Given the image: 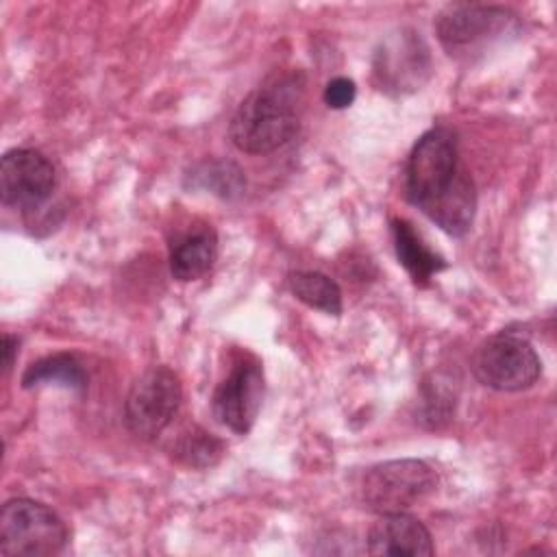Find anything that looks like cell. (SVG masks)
Returning <instances> with one entry per match:
<instances>
[{"mask_svg": "<svg viewBox=\"0 0 557 557\" xmlns=\"http://www.w3.org/2000/svg\"><path fill=\"white\" fill-rule=\"evenodd\" d=\"M263 370L255 359H239L213 392V416L244 435L252 429L263 400Z\"/></svg>", "mask_w": 557, "mask_h": 557, "instance_id": "cell-8", "label": "cell"}, {"mask_svg": "<svg viewBox=\"0 0 557 557\" xmlns=\"http://www.w3.org/2000/svg\"><path fill=\"white\" fill-rule=\"evenodd\" d=\"M429 74L431 54L416 30H400L387 37L374 54V78L383 91L405 94L420 89Z\"/></svg>", "mask_w": 557, "mask_h": 557, "instance_id": "cell-7", "label": "cell"}, {"mask_svg": "<svg viewBox=\"0 0 557 557\" xmlns=\"http://www.w3.org/2000/svg\"><path fill=\"white\" fill-rule=\"evenodd\" d=\"M54 189V168L30 148L9 150L0 161V196L2 202L17 209L41 207Z\"/></svg>", "mask_w": 557, "mask_h": 557, "instance_id": "cell-9", "label": "cell"}, {"mask_svg": "<svg viewBox=\"0 0 557 557\" xmlns=\"http://www.w3.org/2000/svg\"><path fill=\"white\" fill-rule=\"evenodd\" d=\"M355 96H357V87L346 76H337V78L329 81L324 87V94H322L329 109H346L352 104Z\"/></svg>", "mask_w": 557, "mask_h": 557, "instance_id": "cell-18", "label": "cell"}, {"mask_svg": "<svg viewBox=\"0 0 557 557\" xmlns=\"http://www.w3.org/2000/svg\"><path fill=\"white\" fill-rule=\"evenodd\" d=\"M183 400L181 381L168 366L144 370L131 385L124 403V420L133 435L154 440L172 422Z\"/></svg>", "mask_w": 557, "mask_h": 557, "instance_id": "cell-5", "label": "cell"}, {"mask_svg": "<svg viewBox=\"0 0 557 557\" xmlns=\"http://www.w3.org/2000/svg\"><path fill=\"white\" fill-rule=\"evenodd\" d=\"M198 181L202 187H209L213 194L222 198L237 196L244 187V174L235 163L228 161H213V163H202L200 170L196 172Z\"/></svg>", "mask_w": 557, "mask_h": 557, "instance_id": "cell-17", "label": "cell"}, {"mask_svg": "<svg viewBox=\"0 0 557 557\" xmlns=\"http://www.w3.org/2000/svg\"><path fill=\"white\" fill-rule=\"evenodd\" d=\"M392 237L398 263L409 272L416 285H426L437 272L446 268V261L431 250L411 222L403 218L392 220Z\"/></svg>", "mask_w": 557, "mask_h": 557, "instance_id": "cell-13", "label": "cell"}, {"mask_svg": "<svg viewBox=\"0 0 557 557\" xmlns=\"http://www.w3.org/2000/svg\"><path fill=\"white\" fill-rule=\"evenodd\" d=\"M172 453L185 466L207 468L220 459V455L224 453V444L213 433H207L200 426H191L189 431L181 433Z\"/></svg>", "mask_w": 557, "mask_h": 557, "instance_id": "cell-16", "label": "cell"}, {"mask_svg": "<svg viewBox=\"0 0 557 557\" xmlns=\"http://www.w3.org/2000/svg\"><path fill=\"white\" fill-rule=\"evenodd\" d=\"M15 350H17V339L11 337L9 333H4V335H2V368H4V372L11 370Z\"/></svg>", "mask_w": 557, "mask_h": 557, "instance_id": "cell-19", "label": "cell"}, {"mask_svg": "<svg viewBox=\"0 0 557 557\" xmlns=\"http://www.w3.org/2000/svg\"><path fill=\"white\" fill-rule=\"evenodd\" d=\"M433 540L426 527L409 516L381 513V518L368 531V553L387 557H429L433 555Z\"/></svg>", "mask_w": 557, "mask_h": 557, "instance_id": "cell-11", "label": "cell"}, {"mask_svg": "<svg viewBox=\"0 0 557 557\" xmlns=\"http://www.w3.org/2000/svg\"><path fill=\"white\" fill-rule=\"evenodd\" d=\"M405 194L453 237H461L472 226L476 191L448 128H431L416 141L405 168Z\"/></svg>", "mask_w": 557, "mask_h": 557, "instance_id": "cell-1", "label": "cell"}, {"mask_svg": "<svg viewBox=\"0 0 557 557\" xmlns=\"http://www.w3.org/2000/svg\"><path fill=\"white\" fill-rule=\"evenodd\" d=\"M289 289L300 302H305L311 309H320L329 315L342 313V289L331 276L322 272H313V270L292 272Z\"/></svg>", "mask_w": 557, "mask_h": 557, "instance_id": "cell-15", "label": "cell"}, {"mask_svg": "<svg viewBox=\"0 0 557 557\" xmlns=\"http://www.w3.org/2000/svg\"><path fill=\"white\" fill-rule=\"evenodd\" d=\"M513 17L516 15L503 7L455 2L437 13L435 30L446 50H461L498 37Z\"/></svg>", "mask_w": 557, "mask_h": 557, "instance_id": "cell-10", "label": "cell"}, {"mask_svg": "<svg viewBox=\"0 0 557 557\" xmlns=\"http://www.w3.org/2000/svg\"><path fill=\"white\" fill-rule=\"evenodd\" d=\"M39 385H61L67 389L83 392L87 387V374L83 366L72 355H50L33 361L22 374V387H39Z\"/></svg>", "mask_w": 557, "mask_h": 557, "instance_id": "cell-14", "label": "cell"}, {"mask_svg": "<svg viewBox=\"0 0 557 557\" xmlns=\"http://www.w3.org/2000/svg\"><path fill=\"white\" fill-rule=\"evenodd\" d=\"M437 485L435 470L420 459L372 466L361 479V500L374 513H400L424 500Z\"/></svg>", "mask_w": 557, "mask_h": 557, "instance_id": "cell-4", "label": "cell"}, {"mask_svg": "<svg viewBox=\"0 0 557 557\" xmlns=\"http://www.w3.org/2000/svg\"><path fill=\"white\" fill-rule=\"evenodd\" d=\"M474 376L498 392H520L531 387L542 372L535 348L516 333L487 337L472 357Z\"/></svg>", "mask_w": 557, "mask_h": 557, "instance_id": "cell-6", "label": "cell"}, {"mask_svg": "<svg viewBox=\"0 0 557 557\" xmlns=\"http://www.w3.org/2000/svg\"><path fill=\"white\" fill-rule=\"evenodd\" d=\"M305 78L300 72H276L237 107L228 135L246 154H268L285 146L300 126Z\"/></svg>", "mask_w": 557, "mask_h": 557, "instance_id": "cell-2", "label": "cell"}, {"mask_svg": "<svg viewBox=\"0 0 557 557\" xmlns=\"http://www.w3.org/2000/svg\"><path fill=\"white\" fill-rule=\"evenodd\" d=\"M218 257V237L211 226H194L170 244V272L178 281L205 276Z\"/></svg>", "mask_w": 557, "mask_h": 557, "instance_id": "cell-12", "label": "cell"}, {"mask_svg": "<svg viewBox=\"0 0 557 557\" xmlns=\"http://www.w3.org/2000/svg\"><path fill=\"white\" fill-rule=\"evenodd\" d=\"M67 537L65 522L44 503L13 498L0 511V553L7 557L57 555Z\"/></svg>", "mask_w": 557, "mask_h": 557, "instance_id": "cell-3", "label": "cell"}]
</instances>
